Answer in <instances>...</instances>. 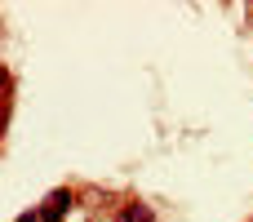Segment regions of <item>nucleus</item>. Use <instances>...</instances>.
Returning <instances> with one entry per match:
<instances>
[{
  "label": "nucleus",
  "mask_w": 253,
  "mask_h": 222,
  "mask_svg": "<svg viewBox=\"0 0 253 222\" xmlns=\"http://www.w3.org/2000/svg\"><path fill=\"white\" fill-rule=\"evenodd\" d=\"M71 205H76V196H71L67 187H58V191H49V196H44V205L36 209V218H40V222H58Z\"/></svg>",
  "instance_id": "f257e3e1"
},
{
  "label": "nucleus",
  "mask_w": 253,
  "mask_h": 222,
  "mask_svg": "<svg viewBox=\"0 0 253 222\" xmlns=\"http://www.w3.org/2000/svg\"><path fill=\"white\" fill-rule=\"evenodd\" d=\"M120 222H156V214H151V205H142V200H129V205L120 209Z\"/></svg>",
  "instance_id": "f03ea898"
}]
</instances>
